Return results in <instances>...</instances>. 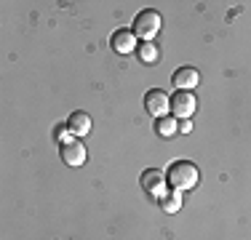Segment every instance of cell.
Instances as JSON below:
<instances>
[{"label": "cell", "instance_id": "3", "mask_svg": "<svg viewBox=\"0 0 251 240\" xmlns=\"http://www.w3.org/2000/svg\"><path fill=\"white\" fill-rule=\"evenodd\" d=\"M145 110L158 120V118H166V112H171V96L163 91V88H150L145 94Z\"/></svg>", "mask_w": 251, "mask_h": 240}, {"label": "cell", "instance_id": "13", "mask_svg": "<svg viewBox=\"0 0 251 240\" xmlns=\"http://www.w3.org/2000/svg\"><path fill=\"white\" fill-rule=\"evenodd\" d=\"M53 139H56L59 144H64V142H70V139H75L73 134H70V125L67 123H59L56 128H53Z\"/></svg>", "mask_w": 251, "mask_h": 240}, {"label": "cell", "instance_id": "6", "mask_svg": "<svg viewBox=\"0 0 251 240\" xmlns=\"http://www.w3.org/2000/svg\"><path fill=\"white\" fill-rule=\"evenodd\" d=\"M136 35H134V29H126V27H121V29H115L112 32V38H110V48L115 53H131V51H136Z\"/></svg>", "mask_w": 251, "mask_h": 240}, {"label": "cell", "instance_id": "8", "mask_svg": "<svg viewBox=\"0 0 251 240\" xmlns=\"http://www.w3.org/2000/svg\"><path fill=\"white\" fill-rule=\"evenodd\" d=\"M59 152H62V160H64V163L73 166V168H77V166L86 163V147L80 144V139L64 142L62 147H59Z\"/></svg>", "mask_w": 251, "mask_h": 240}, {"label": "cell", "instance_id": "10", "mask_svg": "<svg viewBox=\"0 0 251 240\" xmlns=\"http://www.w3.org/2000/svg\"><path fill=\"white\" fill-rule=\"evenodd\" d=\"M155 134L160 139H171V136L179 134V120L174 115H166V118H158L155 120Z\"/></svg>", "mask_w": 251, "mask_h": 240}, {"label": "cell", "instance_id": "4", "mask_svg": "<svg viewBox=\"0 0 251 240\" xmlns=\"http://www.w3.org/2000/svg\"><path fill=\"white\" fill-rule=\"evenodd\" d=\"M198 107V99H195L193 91H176L171 96V115L176 120H190Z\"/></svg>", "mask_w": 251, "mask_h": 240}, {"label": "cell", "instance_id": "9", "mask_svg": "<svg viewBox=\"0 0 251 240\" xmlns=\"http://www.w3.org/2000/svg\"><path fill=\"white\" fill-rule=\"evenodd\" d=\"M67 125H70V134H73L75 139H83L86 134H91V118H88V112L75 110L73 115L67 118Z\"/></svg>", "mask_w": 251, "mask_h": 240}, {"label": "cell", "instance_id": "12", "mask_svg": "<svg viewBox=\"0 0 251 240\" xmlns=\"http://www.w3.org/2000/svg\"><path fill=\"white\" fill-rule=\"evenodd\" d=\"M160 208H163L166 214H176L179 208H182V192H166L163 197H160Z\"/></svg>", "mask_w": 251, "mask_h": 240}, {"label": "cell", "instance_id": "11", "mask_svg": "<svg viewBox=\"0 0 251 240\" xmlns=\"http://www.w3.org/2000/svg\"><path fill=\"white\" fill-rule=\"evenodd\" d=\"M136 56H139L142 64H155L160 59V48L152 43V40H147V43H139L136 46Z\"/></svg>", "mask_w": 251, "mask_h": 240}, {"label": "cell", "instance_id": "7", "mask_svg": "<svg viewBox=\"0 0 251 240\" xmlns=\"http://www.w3.org/2000/svg\"><path fill=\"white\" fill-rule=\"evenodd\" d=\"M171 83H174V88H179V91H193L201 83V72L195 67H179L171 75Z\"/></svg>", "mask_w": 251, "mask_h": 240}, {"label": "cell", "instance_id": "1", "mask_svg": "<svg viewBox=\"0 0 251 240\" xmlns=\"http://www.w3.org/2000/svg\"><path fill=\"white\" fill-rule=\"evenodd\" d=\"M201 179V171L195 163L190 160H174L169 168H166V182L169 187H174L176 192H184V190H193Z\"/></svg>", "mask_w": 251, "mask_h": 240}, {"label": "cell", "instance_id": "5", "mask_svg": "<svg viewBox=\"0 0 251 240\" xmlns=\"http://www.w3.org/2000/svg\"><path fill=\"white\" fill-rule=\"evenodd\" d=\"M139 182H142V190L150 197H158L160 200V197L166 195V184L169 182H166V171H160V168H147Z\"/></svg>", "mask_w": 251, "mask_h": 240}, {"label": "cell", "instance_id": "2", "mask_svg": "<svg viewBox=\"0 0 251 240\" xmlns=\"http://www.w3.org/2000/svg\"><path fill=\"white\" fill-rule=\"evenodd\" d=\"M160 27H163V19H160V14H158V11H152V8L139 11V14H136V19H134V24H131L136 40H142V43L152 40L155 35L160 32Z\"/></svg>", "mask_w": 251, "mask_h": 240}, {"label": "cell", "instance_id": "14", "mask_svg": "<svg viewBox=\"0 0 251 240\" xmlns=\"http://www.w3.org/2000/svg\"><path fill=\"white\" fill-rule=\"evenodd\" d=\"M190 128H193L190 120H179V134H190Z\"/></svg>", "mask_w": 251, "mask_h": 240}]
</instances>
